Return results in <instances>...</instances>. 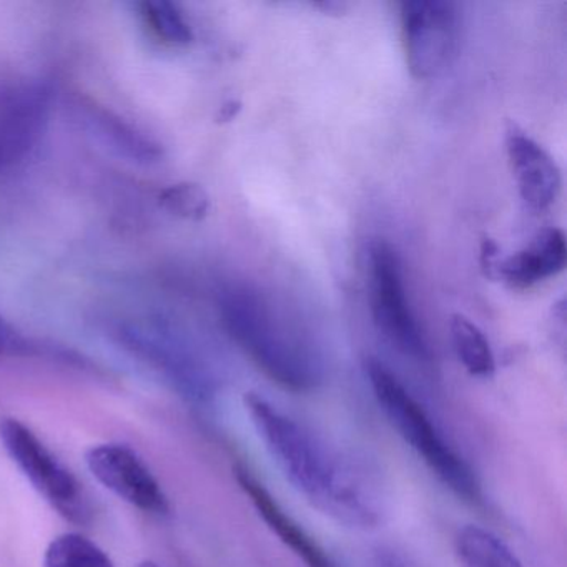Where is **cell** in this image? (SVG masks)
<instances>
[{
    "label": "cell",
    "mask_w": 567,
    "mask_h": 567,
    "mask_svg": "<svg viewBox=\"0 0 567 567\" xmlns=\"http://www.w3.org/2000/svg\"><path fill=\"white\" fill-rule=\"evenodd\" d=\"M245 408L278 470L311 506L354 529H374L383 523V487L363 464L260 394L248 393Z\"/></svg>",
    "instance_id": "cell-1"
},
{
    "label": "cell",
    "mask_w": 567,
    "mask_h": 567,
    "mask_svg": "<svg viewBox=\"0 0 567 567\" xmlns=\"http://www.w3.org/2000/svg\"><path fill=\"white\" fill-rule=\"evenodd\" d=\"M221 321L228 334L268 378L295 391L317 390L323 367L307 334L251 288H230L220 298Z\"/></svg>",
    "instance_id": "cell-2"
},
{
    "label": "cell",
    "mask_w": 567,
    "mask_h": 567,
    "mask_svg": "<svg viewBox=\"0 0 567 567\" xmlns=\"http://www.w3.org/2000/svg\"><path fill=\"white\" fill-rule=\"evenodd\" d=\"M367 374L388 421L431 473L464 501L480 499L481 484L473 467L447 443L416 398L374 358L367 361Z\"/></svg>",
    "instance_id": "cell-3"
},
{
    "label": "cell",
    "mask_w": 567,
    "mask_h": 567,
    "mask_svg": "<svg viewBox=\"0 0 567 567\" xmlns=\"http://www.w3.org/2000/svg\"><path fill=\"white\" fill-rule=\"evenodd\" d=\"M403 265L393 245L371 241L368 247L371 313L378 330L406 357L430 361L431 351L404 290Z\"/></svg>",
    "instance_id": "cell-4"
},
{
    "label": "cell",
    "mask_w": 567,
    "mask_h": 567,
    "mask_svg": "<svg viewBox=\"0 0 567 567\" xmlns=\"http://www.w3.org/2000/svg\"><path fill=\"white\" fill-rule=\"evenodd\" d=\"M401 39L411 75L436 78L456 55L461 16L451 0H404L400 6Z\"/></svg>",
    "instance_id": "cell-5"
},
{
    "label": "cell",
    "mask_w": 567,
    "mask_h": 567,
    "mask_svg": "<svg viewBox=\"0 0 567 567\" xmlns=\"http://www.w3.org/2000/svg\"><path fill=\"white\" fill-rule=\"evenodd\" d=\"M0 441L22 474L54 509L74 523L87 520V503L81 483L31 427L16 417H4L0 421Z\"/></svg>",
    "instance_id": "cell-6"
},
{
    "label": "cell",
    "mask_w": 567,
    "mask_h": 567,
    "mask_svg": "<svg viewBox=\"0 0 567 567\" xmlns=\"http://www.w3.org/2000/svg\"><path fill=\"white\" fill-rule=\"evenodd\" d=\"M49 85L21 81L0 85V172L24 164L41 144L51 117Z\"/></svg>",
    "instance_id": "cell-7"
},
{
    "label": "cell",
    "mask_w": 567,
    "mask_h": 567,
    "mask_svg": "<svg viewBox=\"0 0 567 567\" xmlns=\"http://www.w3.org/2000/svg\"><path fill=\"white\" fill-rule=\"evenodd\" d=\"M122 338L128 350L164 371L185 396L207 401L214 394V383L204 364L164 321L144 320L125 324Z\"/></svg>",
    "instance_id": "cell-8"
},
{
    "label": "cell",
    "mask_w": 567,
    "mask_h": 567,
    "mask_svg": "<svg viewBox=\"0 0 567 567\" xmlns=\"http://www.w3.org/2000/svg\"><path fill=\"white\" fill-rule=\"evenodd\" d=\"M92 476L144 513H168V499L147 464L125 444H99L85 453Z\"/></svg>",
    "instance_id": "cell-9"
},
{
    "label": "cell",
    "mask_w": 567,
    "mask_h": 567,
    "mask_svg": "<svg viewBox=\"0 0 567 567\" xmlns=\"http://www.w3.org/2000/svg\"><path fill=\"white\" fill-rule=\"evenodd\" d=\"M506 151L524 204L536 212L549 208L563 185L556 161L514 122L506 128Z\"/></svg>",
    "instance_id": "cell-10"
},
{
    "label": "cell",
    "mask_w": 567,
    "mask_h": 567,
    "mask_svg": "<svg viewBox=\"0 0 567 567\" xmlns=\"http://www.w3.org/2000/svg\"><path fill=\"white\" fill-rule=\"evenodd\" d=\"M235 477L241 491L254 504L258 516L267 524L268 529L301 560L307 567H337L324 553L323 547L280 506L277 497L271 496L264 483L248 471L247 467H235Z\"/></svg>",
    "instance_id": "cell-11"
},
{
    "label": "cell",
    "mask_w": 567,
    "mask_h": 567,
    "mask_svg": "<svg viewBox=\"0 0 567 567\" xmlns=\"http://www.w3.org/2000/svg\"><path fill=\"white\" fill-rule=\"evenodd\" d=\"M566 235L560 228H544L523 250L497 261L496 277L503 278L509 287L524 290L566 268Z\"/></svg>",
    "instance_id": "cell-12"
},
{
    "label": "cell",
    "mask_w": 567,
    "mask_h": 567,
    "mask_svg": "<svg viewBox=\"0 0 567 567\" xmlns=\"http://www.w3.org/2000/svg\"><path fill=\"white\" fill-rule=\"evenodd\" d=\"M82 122L89 134L104 145L111 148L114 154L128 158L138 164H154L162 157L161 145L155 144L152 138L145 137L137 128L124 122V118L117 117L111 111L99 107L95 104H82Z\"/></svg>",
    "instance_id": "cell-13"
},
{
    "label": "cell",
    "mask_w": 567,
    "mask_h": 567,
    "mask_svg": "<svg viewBox=\"0 0 567 567\" xmlns=\"http://www.w3.org/2000/svg\"><path fill=\"white\" fill-rule=\"evenodd\" d=\"M453 549L457 567H524L503 539L474 524L457 530Z\"/></svg>",
    "instance_id": "cell-14"
},
{
    "label": "cell",
    "mask_w": 567,
    "mask_h": 567,
    "mask_svg": "<svg viewBox=\"0 0 567 567\" xmlns=\"http://www.w3.org/2000/svg\"><path fill=\"white\" fill-rule=\"evenodd\" d=\"M451 341L464 370L476 378H491L496 373V360L489 341L470 318L456 313L450 321Z\"/></svg>",
    "instance_id": "cell-15"
},
{
    "label": "cell",
    "mask_w": 567,
    "mask_h": 567,
    "mask_svg": "<svg viewBox=\"0 0 567 567\" xmlns=\"http://www.w3.org/2000/svg\"><path fill=\"white\" fill-rule=\"evenodd\" d=\"M44 567H115L111 557L94 540L79 533H65L51 540Z\"/></svg>",
    "instance_id": "cell-16"
},
{
    "label": "cell",
    "mask_w": 567,
    "mask_h": 567,
    "mask_svg": "<svg viewBox=\"0 0 567 567\" xmlns=\"http://www.w3.org/2000/svg\"><path fill=\"white\" fill-rule=\"evenodd\" d=\"M138 8L145 25L158 41L175 48H185L194 41V32L187 19L168 0H145Z\"/></svg>",
    "instance_id": "cell-17"
},
{
    "label": "cell",
    "mask_w": 567,
    "mask_h": 567,
    "mask_svg": "<svg viewBox=\"0 0 567 567\" xmlns=\"http://www.w3.org/2000/svg\"><path fill=\"white\" fill-rule=\"evenodd\" d=\"M158 205L182 220L200 221L210 212V197L202 185L181 182L161 192Z\"/></svg>",
    "instance_id": "cell-18"
},
{
    "label": "cell",
    "mask_w": 567,
    "mask_h": 567,
    "mask_svg": "<svg viewBox=\"0 0 567 567\" xmlns=\"http://www.w3.org/2000/svg\"><path fill=\"white\" fill-rule=\"evenodd\" d=\"M29 350L31 344L28 340L8 320L0 317V354H24Z\"/></svg>",
    "instance_id": "cell-19"
},
{
    "label": "cell",
    "mask_w": 567,
    "mask_h": 567,
    "mask_svg": "<svg viewBox=\"0 0 567 567\" xmlns=\"http://www.w3.org/2000/svg\"><path fill=\"white\" fill-rule=\"evenodd\" d=\"M497 261H499V248L491 238H484L481 244V268L486 277H496Z\"/></svg>",
    "instance_id": "cell-20"
},
{
    "label": "cell",
    "mask_w": 567,
    "mask_h": 567,
    "mask_svg": "<svg viewBox=\"0 0 567 567\" xmlns=\"http://www.w3.org/2000/svg\"><path fill=\"white\" fill-rule=\"evenodd\" d=\"M241 111V104L238 101H230L220 109V122H230L237 117L238 112Z\"/></svg>",
    "instance_id": "cell-21"
},
{
    "label": "cell",
    "mask_w": 567,
    "mask_h": 567,
    "mask_svg": "<svg viewBox=\"0 0 567 567\" xmlns=\"http://www.w3.org/2000/svg\"><path fill=\"white\" fill-rule=\"evenodd\" d=\"M138 567H161L158 564H155L154 560H144V563L138 564Z\"/></svg>",
    "instance_id": "cell-22"
}]
</instances>
